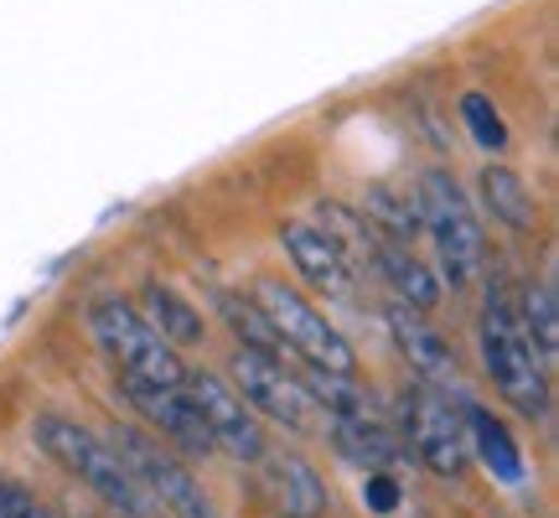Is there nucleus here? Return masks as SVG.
<instances>
[{"instance_id":"obj_23","label":"nucleus","mask_w":559,"mask_h":518,"mask_svg":"<svg viewBox=\"0 0 559 518\" xmlns=\"http://www.w3.org/2000/svg\"><path fill=\"white\" fill-rule=\"evenodd\" d=\"M461 120H466V130H472V140L481 151H502L508 145V125H502V115L492 109L487 94H466L461 99Z\"/></svg>"},{"instance_id":"obj_14","label":"nucleus","mask_w":559,"mask_h":518,"mask_svg":"<svg viewBox=\"0 0 559 518\" xmlns=\"http://www.w3.org/2000/svg\"><path fill=\"white\" fill-rule=\"evenodd\" d=\"M140 317L151 321L171 348H198L202 342L198 306H192V301H181L177 291H171V285H160V280H151V285L140 291Z\"/></svg>"},{"instance_id":"obj_21","label":"nucleus","mask_w":559,"mask_h":518,"mask_svg":"<svg viewBox=\"0 0 559 518\" xmlns=\"http://www.w3.org/2000/svg\"><path fill=\"white\" fill-rule=\"evenodd\" d=\"M362 219H373L389 244H409L419 234V198H404L394 187H368Z\"/></svg>"},{"instance_id":"obj_2","label":"nucleus","mask_w":559,"mask_h":518,"mask_svg":"<svg viewBox=\"0 0 559 518\" xmlns=\"http://www.w3.org/2000/svg\"><path fill=\"white\" fill-rule=\"evenodd\" d=\"M477 342H481V368H487L492 389L513 410H523V415H534V420L549 415V368L539 363L534 342L523 338L519 317H513V306H508V296H502L498 285L487 291Z\"/></svg>"},{"instance_id":"obj_4","label":"nucleus","mask_w":559,"mask_h":518,"mask_svg":"<svg viewBox=\"0 0 559 518\" xmlns=\"http://www.w3.org/2000/svg\"><path fill=\"white\" fill-rule=\"evenodd\" d=\"M419 228L436 239V255H440V275L451 291H466L481 270V228L472 219V202L461 198L456 177L445 166H430L419 177Z\"/></svg>"},{"instance_id":"obj_6","label":"nucleus","mask_w":559,"mask_h":518,"mask_svg":"<svg viewBox=\"0 0 559 518\" xmlns=\"http://www.w3.org/2000/svg\"><path fill=\"white\" fill-rule=\"evenodd\" d=\"M104 440H109L115 457L130 467V478L145 487V498L160 503L171 518H218L213 498L202 493V482L192 478V472H187L156 436H145V431H135V425H109Z\"/></svg>"},{"instance_id":"obj_7","label":"nucleus","mask_w":559,"mask_h":518,"mask_svg":"<svg viewBox=\"0 0 559 518\" xmlns=\"http://www.w3.org/2000/svg\"><path fill=\"white\" fill-rule=\"evenodd\" d=\"M400 415H404V436H409V451H415L436 478L456 482L466 478V461H472V446H466V425L461 415L445 404V399L419 384V389H404L400 399Z\"/></svg>"},{"instance_id":"obj_11","label":"nucleus","mask_w":559,"mask_h":518,"mask_svg":"<svg viewBox=\"0 0 559 518\" xmlns=\"http://www.w3.org/2000/svg\"><path fill=\"white\" fill-rule=\"evenodd\" d=\"M389 332H394V342H400V353L409 358V368H415L419 384H430V389H456V379H461L456 353H451V342L440 338L415 306L394 301V306H389Z\"/></svg>"},{"instance_id":"obj_20","label":"nucleus","mask_w":559,"mask_h":518,"mask_svg":"<svg viewBox=\"0 0 559 518\" xmlns=\"http://www.w3.org/2000/svg\"><path fill=\"white\" fill-rule=\"evenodd\" d=\"M332 436H337L342 457L347 461H362V467H389L400 457L394 436L379 425V415H358V420H332Z\"/></svg>"},{"instance_id":"obj_15","label":"nucleus","mask_w":559,"mask_h":518,"mask_svg":"<svg viewBox=\"0 0 559 518\" xmlns=\"http://www.w3.org/2000/svg\"><path fill=\"white\" fill-rule=\"evenodd\" d=\"M373 264H379V275L394 285V296L404 301V306H415V311H430L440 301V280L419 264L404 244H389L379 239V249H373Z\"/></svg>"},{"instance_id":"obj_22","label":"nucleus","mask_w":559,"mask_h":518,"mask_svg":"<svg viewBox=\"0 0 559 518\" xmlns=\"http://www.w3.org/2000/svg\"><path fill=\"white\" fill-rule=\"evenodd\" d=\"M218 306H223V317H228V327L239 332L243 348H260V353H275L280 358V348H285V342H280V332L270 327V317H264L254 301H239V296H228V291H223Z\"/></svg>"},{"instance_id":"obj_19","label":"nucleus","mask_w":559,"mask_h":518,"mask_svg":"<svg viewBox=\"0 0 559 518\" xmlns=\"http://www.w3.org/2000/svg\"><path fill=\"white\" fill-rule=\"evenodd\" d=\"M275 472H280L285 514L290 518H321L326 514V487H321V472L311 467V461L296 457V451H285V457H275Z\"/></svg>"},{"instance_id":"obj_8","label":"nucleus","mask_w":559,"mask_h":518,"mask_svg":"<svg viewBox=\"0 0 559 518\" xmlns=\"http://www.w3.org/2000/svg\"><path fill=\"white\" fill-rule=\"evenodd\" d=\"M187 395L198 399V410H202V420H207V431H213V446H218V451H228L234 461H264L270 457L260 415L243 404L234 384H223L218 374H187Z\"/></svg>"},{"instance_id":"obj_25","label":"nucleus","mask_w":559,"mask_h":518,"mask_svg":"<svg viewBox=\"0 0 559 518\" xmlns=\"http://www.w3.org/2000/svg\"><path fill=\"white\" fill-rule=\"evenodd\" d=\"M362 503H368L373 514H394V508H400V482L383 478V472H373L368 487H362Z\"/></svg>"},{"instance_id":"obj_16","label":"nucleus","mask_w":559,"mask_h":518,"mask_svg":"<svg viewBox=\"0 0 559 518\" xmlns=\"http://www.w3.org/2000/svg\"><path fill=\"white\" fill-rule=\"evenodd\" d=\"M290 374L300 379L306 399H311V404H321V410H326L332 420L373 415V399H368L358 384H353V374H326V368H317V363H306V358H300Z\"/></svg>"},{"instance_id":"obj_10","label":"nucleus","mask_w":559,"mask_h":518,"mask_svg":"<svg viewBox=\"0 0 559 518\" xmlns=\"http://www.w3.org/2000/svg\"><path fill=\"white\" fill-rule=\"evenodd\" d=\"M120 384H124V399H130L177 451H187V457H213V451H218V446H213V431H207V420H202V410H198V399L187 395V389H160V384H140V379H120Z\"/></svg>"},{"instance_id":"obj_9","label":"nucleus","mask_w":559,"mask_h":518,"mask_svg":"<svg viewBox=\"0 0 559 518\" xmlns=\"http://www.w3.org/2000/svg\"><path fill=\"white\" fill-rule=\"evenodd\" d=\"M234 389H239V399L249 410H260V415L280 420V425H290V431L306 425V404H311V399H306L300 379L275 353H260V348H243L239 342V353H234Z\"/></svg>"},{"instance_id":"obj_13","label":"nucleus","mask_w":559,"mask_h":518,"mask_svg":"<svg viewBox=\"0 0 559 518\" xmlns=\"http://www.w3.org/2000/svg\"><path fill=\"white\" fill-rule=\"evenodd\" d=\"M461 404H466V415H461V425H466V446L481 457V467H487L502 487H523L528 461H523L519 440L508 436V425H502L498 415H487L481 404H472V399H461Z\"/></svg>"},{"instance_id":"obj_12","label":"nucleus","mask_w":559,"mask_h":518,"mask_svg":"<svg viewBox=\"0 0 559 518\" xmlns=\"http://www.w3.org/2000/svg\"><path fill=\"white\" fill-rule=\"evenodd\" d=\"M280 244L290 249L300 280H311V285L326 291V296H347V285H353V264H347V255L321 234L317 223H285V228H280Z\"/></svg>"},{"instance_id":"obj_18","label":"nucleus","mask_w":559,"mask_h":518,"mask_svg":"<svg viewBox=\"0 0 559 518\" xmlns=\"http://www.w3.org/2000/svg\"><path fill=\"white\" fill-rule=\"evenodd\" d=\"M523 338L534 342L539 363L555 374V358H559V301H555V285L549 280H534L528 296H523Z\"/></svg>"},{"instance_id":"obj_24","label":"nucleus","mask_w":559,"mask_h":518,"mask_svg":"<svg viewBox=\"0 0 559 518\" xmlns=\"http://www.w3.org/2000/svg\"><path fill=\"white\" fill-rule=\"evenodd\" d=\"M37 498L26 493V487H16L11 478H0V518H37Z\"/></svg>"},{"instance_id":"obj_5","label":"nucleus","mask_w":559,"mask_h":518,"mask_svg":"<svg viewBox=\"0 0 559 518\" xmlns=\"http://www.w3.org/2000/svg\"><path fill=\"white\" fill-rule=\"evenodd\" d=\"M254 306L270 317V327L280 332V342H285V348H296L306 363H317V368H326V374H358V353H353V342L342 338L337 327L321 317L317 306L300 296L290 280L264 275L260 285H254Z\"/></svg>"},{"instance_id":"obj_17","label":"nucleus","mask_w":559,"mask_h":518,"mask_svg":"<svg viewBox=\"0 0 559 518\" xmlns=\"http://www.w3.org/2000/svg\"><path fill=\"white\" fill-rule=\"evenodd\" d=\"M481 202L492 208V219H502L508 228H519V234H528L534 228V198H528V181L519 177V172H508V166H487L481 172Z\"/></svg>"},{"instance_id":"obj_1","label":"nucleus","mask_w":559,"mask_h":518,"mask_svg":"<svg viewBox=\"0 0 559 518\" xmlns=\"http://www.w3.org/2000/svg\"><path fill=\"white\" fill-rule=\"evenodd\" d=\"M32 436H37V446L58 461L62 472L83 478L109 508H120L124 518H151L156 503L145 498V487L130 478V467L115 457V446L104 436H94V431H83L79 420H62V415H37Z\"/></svg>"},{"instance_id":"obj_3","label":"nucleus","mask_w":559,"mask_h":518,"mask_svg":"<svg viewBox=\"0 0 559 518\" xmlns=\"http://www.w3.org/2000/svg\"><path fill=\"white\" fill-rule=\"evenodd\" d=\"M88 327H94V338H99L104 358L120 368V379L160 384V389H181V384H187V363L177 358V348L160 338L156 327L140 317V306H130L124 296L94 301Z\"/></svg>"}]
</instances>
